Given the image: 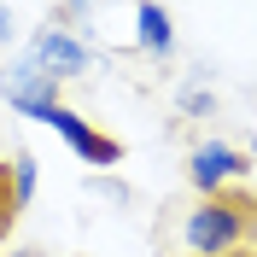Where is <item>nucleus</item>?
I'll use <instances>...</instances> for the list:
<instances>
[{
	"instance_id": "13",
	"label": "nucleus",
	"mask_w": 257,
	"mask_h": 257,
	"mask_svg": "<svg viewBox=\"0 0 257 257\" xmlns=\"http://www.w3.org/2000/svg\"><path fill=\"white\" fill-rule=\"evenodd\" d=\"M6 257H35V251H6Z\"/></svg>"
},
{
	"instance_id": "6",
	"label": "nucleus",
	"mask_w": 257,
	"mask_h": 257,
	"mask_svg": "<svg viewBox=\"0 0 257 257\" xmlns=\"http://www.w3.org/2000/svg\"><path fill=\"white\" fill-rule=\"evenodd\" d=\"M135 47L146 59H170L176 53V24H170V12L158 0H135Z\"/></svg>"
},
{
	"instance_id": "1",
	"label": "nucleus",
	"mask_w": 257,
	"mask_h": 257,
	"mask_svg": "<svg viewBox=\"0 0 257 257\" xmlns=\"http://www.w3.org/2000/svg\"><path fill=\"white\" fill-rule=\"evenodd\" d=\"M257 228V199H240V193H210L187 210L181 222V245L193 257H228L240 251L245 234Z\"/></svg>"
},
{
	"instance_id": "11",
	"label": "nucleus",
	"mask_w": 257,
	"mask_h": 257,
	"mask_svg": "<svg viewBox=\"0 0 257 257\" xmlns=\"http://www.w3.org/2000/svg\"><path fill=\"white\" fill-rule=\"evenodd\" d=\"M94 6H99V0H64V18H88Z\"/></svg>"
},
{
	"instance_id": "3",
	"label": "nucleus",
	"mask_w": 257,
	"mask_h": 257,
	"mask_svg": "<svg viewBox=\"0 0 257 257\" xmlns=\"http://www.w3.org/2000/svg\"><path fill=\"white\" fill-rule=\"evenodd\" d=\"M245 176H251V158H245L240 146H228V141H199V146L187 152V181L199 187V199L240 187Z\"/></svg>"
},
{
	"instance_id": "7",
	"label": "nucleus",
	"mask_w": 257,
	"mask_h": 257,
	"mask_svg": "<svg viewBox=\"0 0 257 257\" xmlns=\"http://www.w3.org/2000/svg\"><path fill=\"white\" fill-rule=\"evenodd\" d=\"M6 181H12V205L30 210V205H35V187H41V158H35V152L6 158Z\"/></svg>"
},
{
	"instance_id": "9",
	"label": "nucleus",
	"mask_w": 257,
	"mask_h": 257,
	"mask_svg": "<svg viewBox=\"0 0 257 257\" xmlns=\"http://www.w3.org/2000/svg\"><path fill=\"white\" fill-rule=\"evenodd\" d=\"M18 222V205H12V181H6V164H0V245H6V234H12Z\"/></svg>"
},
{
	"instance_id": "12",
	"label": "nucleus",
	"mask_w": 257,
	"mask_h": 257,
	"mask_svg": "<svg viewBox=\"0 0 257 257\" xmlns=\"http://www.w3.org/2000/svg\"><path fill=\"white\" fill-rule=\"evenodd\" d=\"M18 35V24H12V12H6V6H0V47H6V41H12Z\"/></svg>"
},
{
	"instance_id": "2",
	"label": "nucleus",
	"mask_w": 257,
	"mask_h": 257,
	"mask_svg": "<svg viewBox=\"0 0 257 257\" xmlns=\"http://www.w3.org/2000/svg\"><path fill=\"white\" fill-rule=\"evenodd\" d=\"M0 99H6L18 117H35V123H47V117H53V105H59V76H47V64H41L30 47H24L18 59H6V64H0Z\"/></svg>"
},
{
	"instance_id": "5",
	"label": "nucleus",
	"mask_w": 257,
	"mask_h": 257,
	"mask_svg": "<svg viewBox=\"0 0 257 257\" xmlns=\"http://www.w3.org/2000/svg\"><path fill=\"white\" fill-rule=\"evenodd\" d=\"M47 128H53V135H59L64 146H70V152H76L82 164H99V170H105V164H117V158H123V146H117L111 135H99V128L88 123V117H76V111H70V105H53Z\"/></svg>"
},
{
	"instance_id": "8",
	"label": "nucleus",
	"mask_w": 257,
	"mask_h": 257,
	"mask_svg": "<svg viewBox=\"0 0 257 257\" xmlns=\"http://www.w3.org/2000/svg\"><path fill=\"white\" fill-rule=\"evenodd\" d=\"M181 111L187 117H210L216 111V94H210L205 82H187V88H181Z\"/></svg>"
},
{
	"instance_id": "10",
	"label": "nucleus",
	"mask_w": 257,
	"mask_h": 257,
	"mask_svg": "<svg viewBox=\"0 0 257 257\" xmlns=\"http://www.w3.org/2000/svg\"><path fill=\"white\" fill-rule=\"evenodd\" d=\"M94 193H99V199H117V205H123V199H128V187H123V181H105V176L94 181Z\"/></svg>"
},
{
	"instance_id": "4",
	"label": "nucleus",
	"mask_w": 257,
	"mask_h": 257,
	"mask_svg": "<svg viewBox=\"0 0 257 257\" xmlns=\"http://www.w3.org/2000/svg\"><path fill=\"white\" fill-rule=\"evenodd\" d=\"M30 53L47 64V76H59V82L94 70V47H88V35L64 30V24H41V30L30 35Z\"/></svg>"
}]
</instances>
